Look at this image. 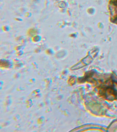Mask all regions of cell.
Wrapping results in <instances>:
<instances>
[{
  "label": "cell",
  "instance_id": "1",
  "mask_svg": "<svg viewBox=\"0 0 117 132\" xmlns=\"http://www.w3.org/2000/svg\"><path fill=\"white\" fill-rule=\"evenodd\" d=\"M100 94H102L106 100L112 101L117 99V92L112 87L104 88Z\"/></svg>",
  "mask_w": 117,
  "mask_h": 132
}]
</instances>
